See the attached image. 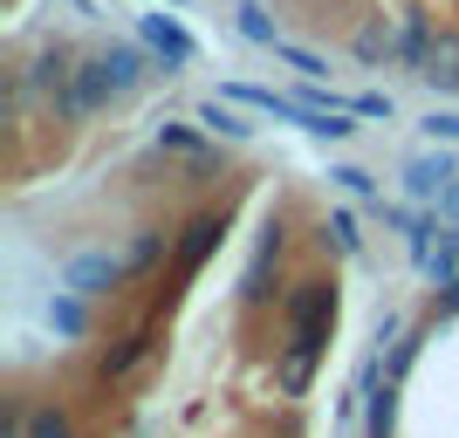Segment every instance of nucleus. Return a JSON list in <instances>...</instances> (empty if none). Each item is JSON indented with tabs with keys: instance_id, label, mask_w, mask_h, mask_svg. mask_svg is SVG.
Here are the masks:
<instances>
[{
	"instance_id": "aec40b11",
	"label": "nucleus",
	"mask_w": 459,
	"mask_h": 438,
	"mask_svg": "<svg viewBox=\"0 0 459 438\" xmlns=\"http://www.w3.org/2000/svg\"><path fill=\"white\" fill-rule=\"evenodd\" d=\"M329 240L336 253H357V212H329Z\"/></svg>"
},
{
	"instance_id": "cd10ccee",
	"label": "nucleus",
	"mask_w": 459,
	"mask_h": 438,
	"mask_svg": "<svg viewBox=\"0 0 459 438\" xmlns=\"http://www.w3.org/2000/svg\"><path fill=\"white\" fill-rule=\"evenodd\" d=\"M172 7H178V0H172Z\"/></svg>"
},
{
	"instance_id": "f257e3e1",
	"label": "nucleus",
	"mask_w": 459,
	"mask_h": 438,
	"mask_svg": "<svg viewBox=\"0 0 459 438\" xmlns=\"http://www.w3.org/2000/svg\"><path fill=\"white\" fill-rule=\"evenodd\" d=\"M329 308H336V295H329V288H302V295L288 302V315H295V343H288V356H281V391H288V398H302L308 377H316Z\"/></svg>"
},
{
	"instance_id": "0eeeda50",
	"label": "nucleus",
	"mask_w": 459,
	"mask_h": 438,
	"mask_svg": "<svg viewBox=\"0 0 459 438\" xmlns=\"http://www.w3.org/2000/svg\"><path fill=\"white\" fill-rule=\"evenodd\" d=\"M220 233H227V219H220V212H199L186 227V240H178V267H199L212 247H220Z\"/></svg>"
},
{
	"instance_id": "2eb2a0df",
	"label": "nucleus",
	"mask_w": 459,
	"mask_h": 438,
	"mask_svg": "<svg viewBox=\"0 0 459 438\" xmlns=\"http://www.w3.org/2000/svg\"><path fill=\"white\" fill-rule=\"evenodd\" d=\"M110 76H117V90H137V82H144V62H137V48H110Z\"/></svg>"
},
{
	"instance_id": "6e6552de",
	"label": "nucleus",
	"mask_w": 459,
	"mask_h": 438,
	"mask_svg": "<svg viewBox=\"0 0 459 438\" xmlns=\"http://www.w3.org/2000/svg\"><path fill=\"white\" fill-rule=\"evenodd\" d=\"M199 124H206L212 137H233V144H247V137H254V124L233 110V96H212V103H199Z\"/></svg>"
},
{
	"instance_id": "a211bd4d",
	"label": "nucleus",
	"mask_w": 459,
	"mask_h": 438,
	"mask_svg": "<svg viewBox=\"0 0 459 438\" xmlns=\"http://www.w3.org/2000/svg\"><path fill=\"white\" fill-rule=\"evenodd\" d=\"M329 178H336L343 192H357V199H370V206H377V178H370V172H357V165H336Z\"/></svg>"
},
{
	"instance_id": "5701e85b",
	"label": "nucleus",
	"mask_w": 459,
	"mask_h": 438,
	"mask_svg": "<svg viewBox=\"0 0 459 438\" xmlns=\"http://www.w3.org/2000/svg\"><path fill=\"white\" fill-rule=\"evenodd\" d=\"M350 110H357V116H391V96H384V90H364Z\"/></svg>"
},
{
	"instance_id": "a878e982",
	"label": "nucleus",
	"mask_w": 459,
	"mask_h": 438,
	"mask_svg": "<svg viewBox=\"0 0 459 438\" xmlns=\"http://www.w3.org/2000/svg\"><path fill=\"white\" fill-rule=\"evenodd\" d=\"M69 7H76V14H90V0H69Z\"/></svg>"
},
{
	"instance_id": "ddd939ff",
	"label": "nucleus",
	"mask_w": 459,
	"mask_h": 438,
	"mask_svg": "<svg viewBox=\"0 0 459 438\" xmlns=\"http://www.w3.org/2000/svg\"><path fill=\"white\" fill-rule=\"evenodd\" d=\"M268 267H274V233L261 240V253H254V267L240 274V302H261L268 295Z\"/></svg>"
},
{
	"instance_id": "b1692460",
	"label": "nucleus",
	"mask_w": 459,
	"mask_h": 438,
	"mask_svg": "<svg viewBox=\"0 0 459 438\" xmlns=\"http://www.w3.org/2000/svg\"><path fill=\"white\" fill-rule=\"evenodd\" d=\"M124 261H131V267L158 261V233H137V240H131V253H124Z\"/></svg>"
},
{
	"instance_id": "39448f33",
	"label": "nucleus",
	"mask_w": 459,
	"mask_h": 438,
	"mask_svg": "<svg viewBox=\"0 0 459 438\" xmlns=\"http://www.w3.org/2000/svg\"><path fill=\"white\" fill-rule=\"evenodd\" d=\"M453 158L446 151H425V158H411V165H404V192H411V199H439L446 185H453Z\"/></svg>"
},
{
	"instance_id": "6ab92c4d",
	"label": "nucleus",
	"mask_w": 459,
	"mask_h": 438,
	"mask_svg": "<svg viewBox=\"0 0 459 438\" xmlns=\"http://www.w3.org/2000/svg\"><path fill=\"white\" fill-rule=\"evenodd\" d=\"M425 137L432 144H459V110H432L425 116Z\"/></svg>"
},
{
	"instance_id": "20e7f679",
	"label": "nucleus",
	"mask_w": 459,
	"mask_h": 438,
	"mask_svg": "<svg viewBox=\"0 0 459 438\" xmlns=\"http://www.w3.org/2000/svg\"><path fill=\"white\" fill-rule=\"evenodd\" d=\"M137 35L152 41V48H158L165 62H172V69H178V62H192V56H199V48H192V35L178 28L172 14H137Z\"/></svg>"
},
{
	"instance_id": "9b49d317",
	"label": "nucleus",
	"mask_w": 459,
	"mask_h": 438,
	"mask_svg": "<svg viewBox=\"0 0 459 438\" xmlns=\"http://www.w3.org/2000/svg\"><path fill=\"white\" fill-rule=\"evenodd\" d=\"M48 329H56V336H82V329H90V315H82V295H76V288L48 302Z\"/></svg>"
},
{
	"instance_id": "423d86ee",
	"label": "nucleus",
	"mask_w": 459,
	"mask_h": 438,
	"mask_svg": "<svg viewBox=\"0 0 459 438\" xmlns=\"http://www.w3.org/2000/svg\"><path fill=\"white\" fill-rule=\"evenodd\" d=\"M419 267H425V281H439V288L459 281V219L439 233V247H425V253H419Z\"/></svg>"
},
{
	"instance_id": "1a4fd4ad",
	"label": "nucleus",
	"mask_w": 459,
	"mask_h": 438,
	"mask_svg": "<svg viewBox=\"0 0 459 438\" xmlns=\"http://www.w3.org/2000/svg\"><path fill=\"white\" fill-rule=\"evenodd\" d=\"M432 90H459V35H439L432 41V56H425V69H419Z\"/></svg>"
},
{
	"instance_id": "393cba45",
	"label": "nucleus",
	"mask_w": 459,
	"mask_h": 438,
	"mask_svg": "<svg viewBox=\"0 0 459 438\" xmlns=\"http://www.w3.org/2000/svg\"><path fill=\"white\" fill-rule=\"evenodd\" d=\"M439 212H446V219H459V178H453V185L439 192Z\"/></svg>"
},
{
	"instance_id": "f03ea898",
	"label": "nucleus",
	"mask_w": 459,
	"mask_h": 438,
	"mask_svg": "<svg viewBox=\"0 0 459 438\" xmlns=\"http://www.w3.org/2000/svg\"><path fill=\"white\" fill-rule=\"evenodd\" d=\"M110 96H124V90H117V76H110V56H96V62L76 69V82H69L56 103H62V116H90V110H103Z\"/></svg>"
},
{
	"instance_id": "f3484780",
	"label": "nucleus",
	"mask_w": 459,
	"mask_h": 438,
	"mask_svg": "<svg viewBox=\"0 0 459 438\" xmlns=\"http://www.w3.org/2000/svg\"><path fill=\"white\" fill-rule=\"evenodd\" d=\"M35 82H41V90H62V82H69V56H62V48H48V56L35 62Z\"/></svg>"
},
{
	"instance_id": "bb28decb",
	"label": "nucleus",
	"mask_w": 459,
	"mask_h": 438,
	"mask_svg": "<svg viewBox=\"0 0 459 438\" xmlns=\"http://www.w3.org/2000/svg\"><path fill=\"white\" fill-rule=\"evenodd\" d=\"M453 302H459V281H453Z\"/></svg>"
},
{
	"instance_id": "f8f14e48",
	"label": "nucleus",
	"mask_w": 459,
	"mask_h": 438,
	"mask_svg": "<svg viewBox=\"0 0 459 438\" xmlns=\"http://www.w3.org/2000/svg\"><path fill=\"white\" fill-rule=\"evenodd\" d=\"M357 56L364 62H391L398 56V35H391L384 21H364V28H357Z\"/></svg>"
},
{
	"instance_id": "dca6fc26",
	"label": "nucleus",
	"mask_w": 459,
	"mask_h": 438,
	"mask_svg": "<svg viewBox=\"0 0 459 438\" xmlns=\"http://www.w3.org/2000/svg\"><path fill=\"white\" fill-rule=\"evenodd\" d=\"M144 349H152V336H131V343L117 349V356H110V363H103V370H110V377H131L137 363H144Z\"/></svg>"
},
{
	"instance_id": "4be33fe9",
	"label": "nucleus",
	"mask_w": 459,
	"mask_h": 438,
	"mask_svg": "<svg viewBox=\"0 0 459 438\" xmlns=\"http://www.w3.org/2000/svg\"><path fill=\"white\" fill-rule=\"evenodd\" d=\"M28 438H76V432H69L56 411H35V418H28Z\"/></svg>"
},
{
	"instance_id": "412c9836",
	"label": "nucleus",
	"mask_w": 459,
	"mask_h": 438,
	"mask_svg": "<svg viewBox=\"0 0 459 438\" xmlns=\"http://www.w3.org/2000/svg\"><path fill=\"white\" fill-rule=\"evenodd\" d=\"M274 56H281L288 69H302V76H316V82L329 76V69H323V56H308V48H288V41H281V48H274Z\"/></svg>"
},
{
	"instance_id": "4468645a",
	"label": "nucleus",
	"mask_w": 459,
	"mask_h": 438,
	"mask_svg": "<svg viewBox=\"0 0 459 438\" xmlns=\"http://www.w3.org/2000/svg\"><path fill=\"white\" fill-rule=\"evenodd\" d=\"M158 144H165V151H186V158H206V137L186 131V124H165V131H158Z\"/></svg>"
},
{
	"instance_id": "9d476101",
	"label": "nucleus",
	"mask_w": 459,
	"mask_h": 438,
	"mask_svg": "<svg viewBox=\"0 0 459 438\" xmlns=\"http://www.w3.org/2000/svg\"><path fill=\"white\" fill-rule=\"evenodd\" d=\"M240 35L261 41V48H281V28H274V14L261 7V0H240Z\"/></svg>"
},
{
	"instance_id": "7ed1b4c3",
	"label": "nucleus",
	"mask_w": 459,
	"mask_h": 438,
	"mask_svg": "<svg viewBox=\"0 0 459 438\" xmlns=\"http://www.w3.org/2000/svg\"><path fill=\"white\" fill-rule=\"evenodd\" d=\"M124 267L131 261H117V253H69L62 261V288H76L82 302H90V295H110L124 281Z\"/></svg>"
}]
</instances>
